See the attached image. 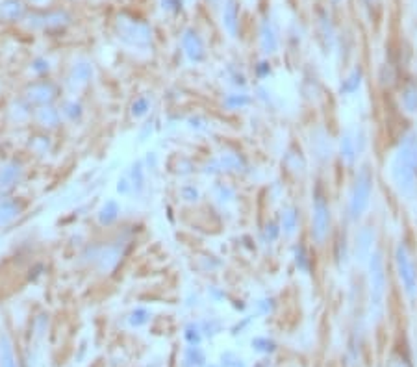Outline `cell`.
<instances>
[{"label":"cell","mask_w":417,"mask_h":367,"mask_svg":"<svg viewBox=\"0 0 417 367\" xmlns=\"http://www.w3.org/2000/svg\"><path fill=\"white\" fill-rule=\"evenodd\" d=\"M138 239V230L133 225L111 228L110 234L104 238L91 239L83 243L76 252L78 269L95 272L97 277L108 278L115 275L126 261Z\"/></svg>","instance_id":"obj_1"},{"label":"cell","mask_w":417,"mask_h":367,"mask_svg":"<svg viewBox=\"0 0 417 367\" xmlns=\"http://www.w3.org/2000/svg\"><path fill=\"white\" fill-rule=\"evenodd\" d=\"M389 182L400 199L414 200L417 195V130H408L395 147L388 165Z\"/></svg>","instance_id":"obj_2"},{"label":"cell","mask_w":417,"mask_h":367,"mask_svg":"<svg viewBox=\"0 0 417 367\" xmlns=\"http://www.w3.org/2000/svg\"><path fill=\"white\" fill-rule=\"evenodd\" d=\"M367 304L369 316L380 317L388 289V272H386V260L384 252L377 249L367 260Z\"/></svg>","instance_id":"obj_3"},{"label":"cell","mask_w":417,"mask_h":367,"mask_svg":"<svg viewBox=\"0 0 417 367\" xmlns=\"http://www.w3.org/2000/svg\"><path fill=\"white\" fill-rule=\"evenodd\" d=\"M115 35L124 47L132 50H150L154 44V30L149 22L128 13L117 15Z\"/></svg>","instance_id":"obj_4"},{"label":"cell","mask_w":417,"mask_h":367,"mask_svg":"<svg viewBox=\"0 0 417 367\" xmlns=\"http://www.w3.org/2000/svg\"><path fill=\"white\" fill-rule=\"evenodd\" d=\"M373 189H375V174L369 165H361L356 172L347 199V217L349 221L358 222L366 215L371 204Z\"/></svg>","instance_id":"obj_5"},{"label":"cell","mask_w":417,"mask_h":367,"mask_svg":"<svg viewBox=\"0 0 417 367\" xmlns=\"http://www.w3.org/2000/svg\"><path fill=\"white\" fill-rule=\"evenodd\" d=\"M63 95H65L63 85L58 80H52V78H32V80H28L22 85L19 97L32 110H35V108H43V106L58 104L63 99Z\"/></svg>","instance_id":"obj_6"},{"label":"cell","mask_w":417,"mask_h":367,"mask_svg":"<svg viewBox=\"0 0 417 367\" xmlns=\"http://www.w3.org/2000/svg\"><path fill=\"white\" fill-rule=\"evenodd\" d=\"M330 227H332V213H330V204H328L327 195L317 186L313 195H311V210H310V238L317 247H322L327 243L330 236Z\"/></svg>","instance_id":"obj_7"},{"label":"cell","mask_w":417,"mask_h":367,"mask_svg":"<svg viewBox=\"0 0 417 367\" xmlns=\"http://www.w3.org/2000/svg\"><path fill=\"white\" fill-rule=\"evenodd\" d=\"M249 169V161L239 150H221L199 165V172L204 177L221 178L224 174H243Z\"/></svg>","instance_id":"obj_8"},{"label":"cell","mask_w":417,"mask_h":367,"mask_svg":"<svg viewBox=\"0 0 417 367\" xmlns=\"http://www.w3.org/2000/svg\"><path fill=\"white\" fill-rule=\"evenodd\" d=\"M395 272L399 278L400 289L410 300H417V266L406 241H399L393 252Z\"/></svg>","instance_id":"obj_9"},{"label":"cell","mask_w":417,"mask_h":367,"mask_svg":"<svg viewBox=\"0 0 417 367\" xmlns=\"http://www.w3.org/2000/svg\"><path fill=\"white\" fill-rule=\"evenodd\" d=\"M97 78V67L89 58H74L71 61V65L67 69L65 78L61 80L63 91L65 95H72V97H80L85 89L91 88V83Z\"/></svg>","instance_id":"obj_10"},{"label":"cell","mask_w":417,"mask_h":367,"mask_svg":"<svg viewBox=\"0 0 417 367\" xmlns=\"http://www.w3.org/2000/svg\"><path fill=\"white\" fill-rule=\"evenodd\" d=\"M367 145V133L361 127L345 128L339 136L338 156L341 163L347 167H352L358 161Z\"/></svg>","instance_id":"obj_11"},{"label":"cell","mask_w":417,"mask_h":367,"mask_svg":"<svg viewBox=\"0 0 417 367\" xmlns=\"http://www.w3.org/2000/svg\"><path fill=\"white\" fill-rule=\"evenodd\" d=\"M28 28L33 32H58L71 24L72 17L65 10L33 11L26 17Z\"/></svg>","instance_id":"obj_12"},{"label":"cell","mask_w":417,"mask_h":367,"mask_svg":"<svg viewBox=\"0 0 417 367\" xmlns=\"http://www.w3.org/2000/svg\"><path fill=\"white\" fill-rule=\"evenodd\" d=\"M308 138H310L308 143H310V154L313 161L321 167L328 165L334 158V141L330 132L321 124H317L311 128Z\"/></svg>","instance_id":"obj_13"},{"label":"cell","mask_w":417,"mask_h":367,"mask_svg":"<svg viewBox=\"0 0 417 367\" xmlns=\"http://www.w3.org/2000/svg\"><path fill=\"white\" fill-rule=\"evenodd\" d=\"M375 250H377V230L371 225H363L358 228L352 241V260L358 266H363Z\"/></svg>","instance_id":"obj_14"},{"label":"cell","mask_w":417,"mask_h":367,"mask_svg":"<svg viewBox=\"0 0 417 367\" xmlns=\"http://www.w3.org/2000/svg\"><path fill=\"white\" fill-rule=\"evenodd\" d=\"M178 43H180V49H182V54L186 56V60L189 63H193V65H200L202 61L206 60V43L202 35H200L195 28H186L180 33V39H178Z\"/></svg>","instance_id":"obj_15"},{"label":"cell","mask_w":417,"mask_h":367,"mask_svg":"<svg viewBox=\"0 0 417 367\" xmlns=\"http://www.w3.org/2000/svg\"><path fill=\"white\" fill-rule=\"evenodd\" d=\"M65 124L61 111L58 108V104L52 106H43V108H35L32 115V128L39 130V132L47 133H56L58 130H61V127Z\"/></svg>","instance_id":"obj_16"},{"label":"cell","mask_w":417,"mask_h":367,"mask_svg":"<svg viewBox=\"0 0 417 367\" xmlns=\"http://www.w3.org/2000/svg\"><path fill=\"white\" fill-rule=\"evenodd\" d=\"M26 178V163L21 158H11L0 165V193H10Z\"/></svg>","instance_id":"obj_17"},{"label":"cell","mask_w":417,"mask_h":367,"mask_svg":"<svg viewBox=\"0 0 417 367\" xmlns=\"http://www.w3.org/2000/svg\"><path fill=\"white\" fill-rule=\"evenodd\" d=\"M258 44H260V52L263 58L275 56L280 49V32H278L277 22L272 19H263V22L260 24Z\"/></svg>","instance_id":"obj_18"},{"label":"cell","mask_w":417,"mask_h":367,"mask_svg":"<svg viewBox=\"0 0 417 367\" xmlns=\"http://www.w3.org/2000/svg\"><path fill=\"white\" fill-rule=\"evenodd\" d=\"M284 171L291 174L293 178H304L308 172V160L304 152L297 143H289L288 149L284 150L282 156Z\"/></svg>","instance_id":"obj_19"},{"label":"cell","mask_w":417,"mask_h":367,"mask_svg":"<svg viewBox=\"0 0 417 367\" xmlns=\"http://www.w3.org/2000/svg\"><path fill=\"white\" fill-rule=\"evenodd\" d=\"M58 108L65 124H80L85 119V104L80 97L63 95V99L58 102Z\"/></svg>","instance_id":"obj_20"},{"label":"cell","mask_w":417,"mask_h":367,"mask_svg":"<svg viewBox=\"0 0 417 367\" xmlns=\"http://www.w3.org/2000/svg\"><path fill=\"white\" fill-rule=\"evenodd\" d=\"M24 211H26V202L21 197H4L0 200V230L13 225L19 217H22Z\"/></svg>","instance_id":"obj_21"},{"label":"cell","mask_w":417,"mask_h":367,"mask_svg":"<svg viewBox=\"0 0 417 367\" xmlns=\"http://www.w3.org/2000/svg\"><path fill=\"white\" fill-rule=\"evenodd\" d=\"M122 206L117 199H106L100 208L97 210V225L104 230H111L115 228L121 221Z\"/></svg>","instance_id":"obj_22"},{"label":"cell","mask_w":417,"mask_h":367,"mask_svg":"<svg viewBox=\"0 0 417 367\" xmlns=\"http://www.w3.org/2000/svg\"><path fill=\"white\" fill-rule=\"evenodd\" d=\"M6 115H8V121H10L11 127H32L33 110L19 97V95L8 104Z\"/></svg>","instance_id":"obj_23"},{"label":"cell","mask_w":417,"mask_h":367,"mask_svg":"<svg viewBox=\"0 0 417 367\" xmlns=\"http://www.w3.org/2000/svg\"><path fill=\"white\" fill-rule=\"evenodd\" d=\"M26 149L33 158H39V160L49 158L54 152V138H52V133L33 130V133L26 141Z\"/></svg>","instance_id":"obj_24"},{"label":"cell","mask_w":417,"mask_h":367,"mask_svg":"<svg viewBox=\"0 0 417 367\" xmlns=\"http://www.w3.org/2000/svg\"><path fill=\"white\" fill-rule=\"evenodd\" d=\"M278 225L282 230L284 238H295V234L299 232L300 227V211L297 206L284 204L280 213H278Z\"/></svg>","instance_id":"obj_25"},{"label":"cell","mask_w":417,"mask_h":367,"mask_svg":"<svg viewBox=\"0 0 417 367\" xmlns=\"http://www.w3.org/2000/svg\"><path fill=\"white\" fill-rule=\"evenodd\" d=\"M254 102V97L247 91V89H230L222 95L221 104L228 111H243L249 110Z\"/></svg>","instance_id":"obj_26"},{"label":"cell","mask_w":417,"mask_h":367,"mask_svg":"<svg viewBox=\"0 0 417 367\" xmlns=\"http://www.w3.org/2000/svg\"><path fill=\"white\" fill-rule=\"evenodd\" d=\"M363 69L360 65L352 67L339 82L338 93L341 97H354L356 93H360L361 85H363Z\"/></svg>","instance_id":"obj_27"},{"label":"cell","mask_w":417,"mask_h":367,"mask_svg":"<svg viewBox=\"0 0 417 367\" xmlns=\"http://www.w3.org/2000/svg\"><path fill=\"white\" fill-rule=\"evenodd\" d=\"M147 167H145L143 160H136L132 165L128 167L126 177L130 178L132 184V197H143L147 191Z\"/></svg>","instance_id":"obj_28"},{"label":"cell","mask_w":417,"mask_h":367,"mask_svg":"<svg viewBox=\"0 0 417 367\" xmlns=\"http://www.w3.org/2000/svg\"><path fill=\"white\" fill-rule=\"evenodd\" d=\"M152 108H154L152 97L149 93H139L132 99L128 111H130V117L133 121H147L150 113H152Z\"/></svg>","instance_id":"obj_29"},{"label":"cell","mask_w":417,"mask_h":367,"mask_svg":"<svg viewBox=\"0 0 417 367\" xmlns=\"http://www.w3.org/2000/svg\"><path fill=\"white\" fill-rule=\"evenodd\" d=\"M222 28L230 38H238L239 8L236 0H224L222 4Z\"/></svg>","instance_id":"obj_30"},{"label":"cell","mask_w":417,"mask_h":367,"mask_svg":"<svg viewBox=\"0 0 417 367\" xmlns=\"http://www.w3.org/2000/svg\"><path fill=\"white\" fill-rule=\"evenodd\" d=\"M210 193H211V199L221 206L232 204V202H236V199H238V191H236V188H234L232 184L224 182V180H217V182L211 186Z\"/></svg>","instance_id":"obj_31"},{"label":"cell","mask_w":417,"mask_h":367,"mask_svg":"<svg viewBox=\"0 0 417 367\" xmlns=\"http://www.w3.org/2000/svg\"><path fill=\"white\" fill-rule=\"evenodd\" d=\"M169 171L178 178H189L193 177L195 172H199V165L189 156L177 154L169 163Z\"/></svg>","instance_id":"obj_32"},{"label":"cell","mask_w":417,"mask_h":367,"mask_svg":"<svg viewBox=\"0 0 417 367\" xmlns=\"http://www.w3.org/2000/svg\"><path fill=\"white\" fill-rule=\"evenodd\" d=\"M400 108L408 113V115H416L417 113V82L410 80L406 82L400 89Z\"/></svg>","instance_id":"obj_33"},{"label":"cell","mask_w":417,"mask_h":367,"mask_svg":"<svg viewBox=\"0 0 417 367\" xmlns=\"http://www.w3.org/2000/svg\"><path fill=\"white\" fill-rule=\"evenodd\" d=\"M350 258H352V247H349V241L345 236H339L336 247H334V261L339 271H345L349 267Z\"/></svg>","instance_id":"obj_34"},{"label":"cell","mask_w":417,"mask_h":367,"mask_svg":"<svg viewBox=\"0 0 417 367\" xmlns=\"http://www.w3.org/2000/svg\"><path fill=\"white\" fill-rule=\"evenodd\" d=\"M200 199H202V191L197 184L193 182H183L180 188H178V200L183 202L188 206L199 204Z\"/></svg>","instance_id":"obj_35"},{"label":"cell","mask_w":417,"mask_h":367,"mask_svg":"<svg viewBox=\"0 0 417 367\" xmlns=\"http://www.w3.org/2000/svg\"><path fill=\"white\" fill-rule=\"evenodd\" d=\"M252 97H254L256 102H260L261 106H265L269 110H277L278 102H280V99L275 95V91L267 88V85H263V83L256 85L254 91H252Z\"/></svg>","instance_id":"obj_36"},{"label":"cell","mask_w":417,"mask_h":367,"mask_svg":"<svg viewBox=\"0 0 417 367\" xmlns=\"http://www.w3.org/2000/svg\"><path fill=\"white\" fill-rule=\"evenodd\" d=\"M293 263L299 272H304V275L310 272L311 269L310 252H308V249H306V245L300 243V241L293 245Z\"/></svg>","instance_id":"obj_37"},{"label":"cell","mask_w":417,"mask_h":367,"mask_svg":"<svg viewBox=\"0 0 417 367\" xmlns=\"http://www.w3.org/2000/svg\"><path fill=\"white\" fill-rule=\"evenodd\" d=\"M0 11H2V17L8 21H21L26 17V6L22 4L21 0H6Z\"/></svg>","instance_id":"obj_38"},{"label":"cell","mask_w":417,"mask_h":367,"mask_svg":"<svg viewBox=\"0 0 417 367\" xmlns=\"http://www.w3.org/2000/svg\"><path fill=\"white\" fill-rule=\"evenodd\" d=\"M186 128L191 130L193 133H210L213 124L206 115L202 113H191L189 117H186Z\"/></svg>","instance_id":"obj_39"},{"label":"cell","mask_w":417,"mask_h":367,"mask_svg":"<svg viewBox=\"0 0 417 367\" xmlns=\"http://www.w3.org/2000/svg\"><path fill=\"white\" fill-rule=\"evenodd\" d=\"M52 61L47 58V56H35L32 61H30V72H32V78H50L52 74Z\"/></svg>","instance_id":"obj_40"},{"label":"cell","mask_w":417,"mask_h":367,"mask_svg":"<svg viewBox=\"0 0 417 367\" xmlns=\"http://www.w3.org/2000/svg\"><path fill=\"white\" fill-rule=\"evenodd\" d=\"M227 83L232 89H247L249 80L245 76V72L239 69L238 65H228L227 67Z\"/></svg>","instance_id":"obj_41"},{"label":"cell","mask_w":417,"mask_h":367,"mask_svg":"<svg viewBox=\"0 0 417 367\" xmlns=\"http://www.w3.org/2000/svg\"><path fill=\"white\" fill-rule=\"evenodd\" d=\"M282 236L280 225L278 221H267L263 230H261V243L263 245H275Z\"/></svg>","instance_id":"obj_42"},{"label":"cell","mask_w":417,"mask_h":367,"mask_svg":"<svg viewBox=\"0 0 417 367\" xmlns=\"http://www.w3.org/2000/svg\"><path fill=\"white\" fill-rule=\"evenodd\" d=\"M300 91H302V97L310 102H316V97L321 95V85L317 82L316 78H304L302 83H300Z\"/></svg>","instance_id":"obj_43"},{"label":"cell","mask_w":417,"mask_h":367,"mask_svg":"<svg viewBox=\"0 0 417 367\" xmlns=\"http://www.w3.org/2000/svg\"><path fill=\"white\" fill-rule=\"evenodd\" d=\"M117 195L121 197H132V184H130V178L126 177V172L122 177L117 178V186H115Z\"/></svg>","instance_id":"obj_44"},{"label":"cell","mask_w":417,"mask_h":367,"mask_svg":"<svg viewBox=\"0 0 417 367\" xmlns=\"http://www.w3.org/2000/svg\"><path fill=\"white\" fill-rule=\"evenodd\" d=\"M149 316L150 311L147 310V308H143V306H139V308H136V310L132 311L130 323H132L133 327H141V325H145V323L149 321Z\"/></svg>","instance_id":"obj_45"},{"label":"cell","mask_w":417,"mask_h":367,"mask_svg":"<svg viewBox=\"0 0 417 367\" xmlns=\"http://www.w3.org/2000/svg\"><path fill=\"white\" fill-rule=\"evenodd\" d=\"M154 128H156L154 119H147L143 124H139V133H138L139 141H141V143H145L147 139H150V136L154 133Z\"/></svg>","instance_id":"obj_46"},{"label":"cell","mask_w":417,"mask_h":367,"mask_svg":"<svg viewBox=\"0 0 417 367\" xmlns=\"http://www.w3.org/2000/svg\"><path fill=\"white\" fill-rule=\"evenodd\" d=\"M269 74H271V63H269L267 60L260 61V63L254 67V76L258 78L260 82H263Z\"/></svg>","instance_id":"obj_47"},{"label":"cell","mask_w":417,"mask_h":367,"mask_svg":"<svg viewBox=\"0 0 417 367\" xmlns=\"http://www.w3.org/2000/svg\"><path fill=\"white\" fill-rule=\"evenodd\" d=\"M206 288H208L206 291H208V295H210V299L215 300V302H219V300H222L224 297H227L224 289H222L221 286H217V284H208Z\"/></svg>","instance_id":"obj_48"},{"label":"cell","mask_w":417,"mask_h":367,"mask_svg":"<svg viewBox=\"0 0 417 367\" xmlns=\"http://www.w3.org/2000/svg\"><path fill=\"white\" fill-rule=\"evenodd\" d=\"M143 163L147 167V171L154 172L158 169V163H160V158H158V152H147V156L143 158Z\"/></svg>","instance_id":"obj_49"},{"label":"cell","mask_w":417,"mask_h":367,"mask_svg":"<svg viewBox=\"0 0 417 367\" xmlns=\"http://www.w3.org/2000/svg\"><path fill=\"white\" fill-rule=\"evenodd\" d=\"M161 8L171 13H177L180 10V0H161Z\"/></svg>","instance_id":"obj_50"},{"label":"cell","mask_w":417,"mask_h":367,"mask_svg":"<svg viewBox=\"0 0 417 367\" xmlns=\"http://www.w3.org/2000/svg\"><path fill=\"white\" fill-rule=\"evenodd\" d=\"M389 367H410V364H408V360H406L404 356L393 354L391 356V360H389Z\"/></svg>","instance_id":"obj_51"},{"label":"cell","mask_w":417,"mask_h":367,"mask_svg":"<svg viewBox=\"0 0 417 367\" xmlns=\"http://www.w3.org/2000/svg\"><path fill=\"white\" fill-rule=\"evenodd\" d=\"M271 302L272 300L271 299H261V300H258V310L261 311V313H267V311L271 310Z\"/></svg>","instance_id":"obj_52"},{"label":"cell","mask_w":417,"mask_h":367,"mask_svg":"<svg viewBox=\"0 0 417 367\" xmlns=\"http://www.w3.org/2000/svg\"><path fill=\"white\" fill-rule=\"evenodd\" d=\"M33 6H44V4H49L50 0H30Z\"/></svg>","instance_id":"obj_53"},{"label":"cell","mask_w":417,"mask_h":367,"mask_svg":"<svg viewBox=\"0 0 417 367\" xmlns=\"http://www.w3.org/2000/svg\"><path fill=\"white\" fill-rule=\"evenodd\" d=\"M208 2H210L211 6H219L222 2V0H208Z\"/></svg>","instance_id":"obj_54"},{"label":"cell","mask_w":417,"mask_h":367,"mask_svg":"<svg viewBox=\"0 0 417 367\" xmlns=\"http://www.w3.org/2000/svg\"><path fill=\"white\" fill-rule=\"evenodd\" d=\"M332 2H341V0H332Z\"/></svg>","instance_id":"obj_55"},{"label":"cell","mask_w":417,"mask_h":367,"mask_svg":"<svg viewBox=\"0 0 417 367\" xmlns=\"http://www.w3.org/2000/svg\"><path fill=\"white\" fill-rule=\"evenodd\" d=\"M369 2H373V0H369Z\"/></svg>","instance_id":"obj_56"}]
</instances>
